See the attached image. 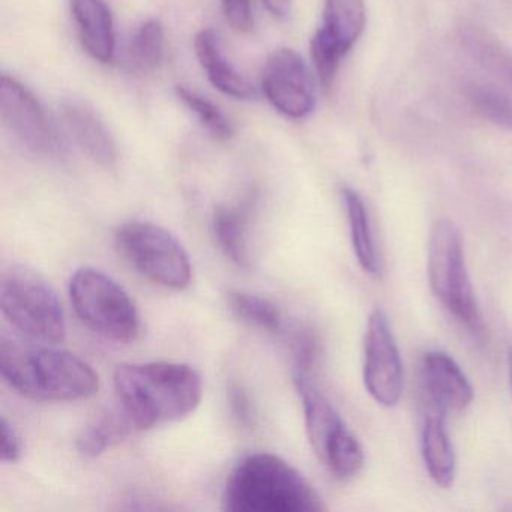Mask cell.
Masks as SVG:
<instances>
[{"mask_svg":"<svg viewBox=\"0 0 512 512\" xmlns=\"http://www.w3.org/2000/svg\"><path fill=\"white\" fill-rule=\"evenodd\" d=\"M113 379L119 404L137 430L181 421L202 403V376L182 362H125Z\"/></svg>","mask_w":512,"mask_h":512,"instance_id":"cell-1","label":"cell"},{"mask_svg":"<svg viewBox=\"0 0 512 512\" xmlns=\"http://www.w3.org/2000/svg\"><path fill=\"white\" fill-rule=\"evenodd\" d=\"M0 374L17 394L35 401H79L94 397L100 377L94 367L56 344L0 338Z\"/></svg>","mask_w":512,"mask_h":512,"instance_id":"cell-2","label":"cell"},{"mask_svg":"<svg viewBox=\"0 0 512 512\" xmlns=\"http://www.w3.org/2000/svg\"><path fill=\"white\" fill-rule=\"evenodd\" d=\"M223 502L230 512H319L326 508L296 467L268 452L248 455L233 467Z\"/></svg>","mask_w":512,"mask_h":512,"instance_id":"cell-3","label":"cell"},{"mask_svg":"<svg viewBox=\"0 0 512 512\" xmlns=\"http://www.w3.org/2000/svg\"><path fill=\"white\" fill-rule=\"evenodd\" d=\"M0 308L29 340L59 344L67 337V316L58 293L26 266H11L2 274Z\"/></svg>","mask_w":512,"mask_h":512,"instance_id":"cell-4","label":"cell"},{"mask_svg":"<svg viewBox=\"0 0 512 512\" xmlns=\"http://www.w3.org/2000/svg\"><path fill=\"white\" fill-rule=\"evenodd\" d=\"M428 281L440 304L473 334L484 331L467 269L463 238L448 218L434 221L428 236Z\"/></svg>","mask_w":512,"mask_h":512,"instance_id":"cell-5","label":"cell"},{"mask_svg":"<svg viewBox=\"0 0 512 512\" xmlns=\"http://www.w3.org/2000/svg\"><path fill=\"white\" fill-rule=\"evenodd\" d=\"M68 292L79 319L101 337L118 343H131L139 337V308L130 293L106 272L91 266L77 269Z\"/></svg>","mask_w":512,"mask_h":512,"instance_id":"cell-6","label":"cell"},{"mask_svg":"<svg viewBox=\"0 0 512 512\" xmlns=\"http://www.w3.org/2000/svg\"><path fill=\"white\" fill-rule=\"evenodd\" d=\"M293 382L301 395L308 442L320 463L341 481L358 476L365 464L358 437L314 385L313 376L293 373Z\"/></svg>","mask_w":512,"mask_h":512,"instance_id":"cell-7","label":"cell"},{"mask_svg":"<svg viewBox=\"0 0 512 512\" xmlns=\"http://www.w3.org/2000/svg\"><path fill=\"white\" fill-rule=\"evenodd\" d=\"M119 254L152 283L184 290L191 284L193 266L184 245L173 233L148 221H130L115 233Z\"/></svg>","mask_w":512,"mask_h":512,"instance_id":"cell-8","label":"cell"},{"mask_svg":"<svg viewBox=\"0 0 512 512\" xmlns=\"http://www.w3.org/2000/svg\"><path fill=\"white\" fill-rule=\"evenodd\" d=\"M0 115L5 127L35 155L64 158L65 143L34 92L4 74L0 80Z\"/></svg>","mask_w":512,"mask_h":512,"instance_id":"cell-9","label":"cell"},{"mask_svg":"<svg viewBox=\"0 0 512 512\" xmlns=\"http://www.w3.org/2000/svg\"><path fill=\"white\" fill-rule=\"evenodd\" d=\"M364 385L383 407L400 403L404 388L403 362L385 311L376 308L368 317L364 338Z\"/></svg>","mask_w":512,"mask_h":512,"instance_id":"cell-10","label":"cell"},{"mask_svg":"<svg viewBox=\"0 0 512 512\" xmlns=\"http://www.w3.org/2000/svg\"><path fill=\"white\" fill-rule=\"evenodd\" d=\"M266 100L290 119H304L316 107V86L307 62L292 49H278L269 56L262 74Z\"/></svg>","mask_w":512,"mask_h":512,"instance_id":"cell-11","label":"cell"},{"mask_svg":"<svg viewBox=\"0 0 512 512\" xmlns=\"http://www.w3.org/2000/svg\"><path fill=\"white\" fill-rule=\"evenodd\" d=\"M61 115L68 133L89 158L110 169L118 163V145L100 113L86 101H62Z\"/></svg>","mask_w":512,"mask_h":512,"instance_id":"cell-12","label":"cell"},{"mask_svg":"<svg viewBox=\"0 0 512 512\" xmlns=\"http://www.w3.org/2000/svg\"><path fill=\"white\" fill-rule=\"evenodd\" d=\"M422 379L431 403L439 409L463 412L472 404L475 395L472 383L448 353L440 350L425 353Z\"/></svg>","mask_w":512,"mask_h":512,"instance_id":"cell-13","label":"cell"},{"mask_svg":"<svg viewBox=\"0 0 512 512\" xmlns=\"http://www.w3.org/2000/svg\"><path fill=\"white\" fill-rule=\"evenodd\" d=\"M257 197L248 194L244 199L215 208L212 230L224 256L239 268H250V229L256 214Z\"/></svg>","mask_w":512,"mask_h":512,"instance_id":"cell-14","label":"cell"},{"mask_svg":"<svg viewBox=\"0 0 512 512\" xmlns=\"http://www.w3.org/2000/svg\"><path fill=\"white\" fill-rule=\"evenodd\" d=\"M71 14L86 53L100 64L113 62L116 53L115 22L106 0H71Z\"/></svg>","mask_w":512,"mask_h":512,"instance_id":"cell-15","label":"cell"},{"mask_svg":"<svg viewBox=\"0 0 512 512\" xmlns=\"http://www.w3.org/2000/svg\"><path fill=\"white\" fill-rule=\"evenodd\" d=\"M194 50L200 67L218 91L235 100H253L257 97L256 88L224 55L217 32L212 29L200 31L194 40Z\"/></svg>","mask_w":512,"mask_h":512,"instance_id":"cell-16","label":"cell"},{"mask_svg":"<svg viewBox=\"0 0 512 512\" xmlns=\"http://www.w3.org/2000/svg\"><path fill=\"white\" fill-rule=\"evenodd\" d=\"M421 451L431 481L443 490L451 488L457 475V460L446 428L445 410L439 407L425 418Z\"/></svg>","mask_w":512,"mask_h":512,"instance_id":"cell-17","label":"cell"},{"mask_svg":"<svg viewBox=\"0 0 512 512\" xmlns=\"http://www.w3.org/2000/svg\"><path fill=\"white\" fill-rule=\"evenodd\" d=\"M367 25V11L364 0H325L323 23L320 31L337 44L347 55Z\"/></svg>","mask_w":512,"mask_h":512,"instance_id":"cell-18","label":"cell"},{"mask_svg":"<svg viewBox=\"0 0 512 512\" xmlns=\"http://www.w3.org/2000/svg\"><path fill=\"white\" fill-rule=\"evenodd\" d=\"M341 197H343L344 208H346L350 239H352L356 260L367 274L377 275V272H379V257H377L370 215H368L364 199L349 187H344L341 190Z\"/></svg>","mask_w":512,"mask_h":512,"instance_id":"cell-19","label":"cell"},{"mask_svg":"<svg viewBox=\"0 0 512 512\" xmlns=\"http://www.w3.org/2000/svg\"><path fill=\"white\" fill-rule=\"evenodd\" d=\"M134 424L124 410L107 412L95 416L76 439V448L83 457L95 458L103 455L107 449L121 443L133 430Z\"/></svg>","mask_w":512,"mask_h":512,"instance_id":"cell-20","label":"cell"},{"mask_svg":"<svg viewBox=\"0 0 512 512\" xmlns=\"http://www.w3.org/2000/svg\"><path fill=\"white\" fill-rule=\"evenodd\" d=\"M227 305L236 317L248 325L269 334H283L286 331L283 311L268 298L244 290H230L227 293Z\"/></svg>","mask_w":512,"mask_h":512,"instance_id":"cell-21","label":"cell"},{"mask_svg":"<svg viewBox=\"0 0 512 512\" xmlns=\"http://www.w3.org/2000/svg\"><path fill=\"white\" fill-rule=\"evenodd\" d=\"M166 53V32L158 20L143 23L131 38L127 65L133 73L149 74L160 67Z\"/></svg>","mask_w":512,"mask_h":512,"instance_id":"cell-22","label":"cell"},{"mask_svg":"<svg viewBox=\"0 0 512 512\" xmlns=\"http://www.w3.org/2000/svg\"><path fill=\"white\" fill-rule=\"evenodd\" d=\"M175 94L178 100L187 107L188 112L196 116L200 125L215 140L227 142V140L232 139L233 134H235V127L220 107L215 106L208 98L202 97V95L197 94L196 91H191L190 88L184 85L176 86Z\"/></svg>","mask_w":512,"mask_h":512,"instance_id":"cell-23","label":"cell"},{"mask_svg":"<svg viewBox=\"0 0 512 512\" xmlns=\"http://www.w3.org/2000/svg\"><path fill=\"white\" fill-rule=\"evenodd\" d=\"M466 97L473 109L496 127L512 131V100L502 89L484 83H472Z\"/></svg>","mask_w":512,"mask_h":512,"instance_id":"cell-24","label":"cell"},{"mask_svg":"<svg viewBox=\"0 0 512 512\" xmlns=\"http://www.w3.org/2000/svg\"><path fill=\"white\" fill-rule=\"evenodd\" d=\"M310 55L320 86L325 91H329L334 86L341 62L346 55L320 29H317L316 34L311 38Z\"/></svg>","mask_w":512,"mask_h":512,"instance_id":"cell-25","label":"cell"},{"mask_svg":"<svg viewBox=\"0 0 512 512\" xmlns=\"http://www.w3.org/2000/svg\"><path fill=\"white\" fill-rule=\"evenodd\" d=\"M223 14L230 28L239 34H250L254 29V13L251 0H221Z\"/></svg>","mask_w":512,"mask_h":512,"instance_id":"cell-26","label":"cell"},{"mask_svg":"<svg viewBox=\"0 0 512 512\" xmlns=\"http://www.w3.org/2000/svg\"><path fill=\"white\" fill-rule=\"evenodd\" d=\"M230 412L242 427H251L254 421V406L244 386L232 382L227 389Z\"/></svg>","mask_w":512,"mask_h":512,"instance_id":"cell-27","label":"cell"},{"mask_svg":"<svg viewBox=\"0 0 512 512\" xmlns=\"http://www.w3.org/2000/svg\"><path fill=\"white\" fill-rule=\"evenodd\" d=\"M0 439H2V446H0L2 461L17 463L23 457L25 443L16 427L8 421L7 416L0 418Z\"/></svg>","mask_w":512,"mask_h":512,"instance_id":"cell-28","label":"cell"},{"mask_svg":"<svg viewBox=\"0 0 512 512\" xmlns=\"http://www.w3.org/2000/svg\"><path fill=\"white\" fill-rule=\"evenodd\" d=\"M262 4L278 20L286 19L292 11V0H262Z\"/></svg>","mask_w":512,"mask_h":512,"instance_id":"cell-29","label":"cell"},{"mask_svg":"<svg viewBox=\"0 0 512 512\" xmlns=\"http://www.w3.org/2000/svg\"><path fill=\"white\" fill-rule=\"evenodd\" d=\"M508 367H509V380H511V388H512V347L508 352Z\"/></svg>","mask_w":512,"mask_h":512,"instance_id":"cell-30","label":"cell"}]
</instances>
